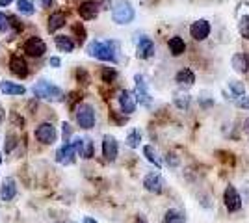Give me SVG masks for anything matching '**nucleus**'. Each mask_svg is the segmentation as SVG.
<instances>
[{"instance_id":"39","label":"nucleus","mask_w":249,"mask_h":223,"mask_svg":"<svg viewBox=\"0 0 249 223\" xmlns=\"http://www.w3.org/2000/svg\"><path fill=\"white\" fill-rule=\"evenodd\" d=\"M244 130H246V134L249 136V117L246 119V121H244Z\"/></svg>"},{"instance_id":"22","label":"nucleus","mask_w":249,"mask_h":223,"mask_svg":"<svg viewBox=\"0 0 249 223\" xmlns=\"http://www.w3.org/2000/svg\"><path fill=\"white\" fill-rule=\"evenodd\" d=\"M143 156H145L151 164H155L158 170L162 168V158L158 156V153H156V149L153 147V145H145V147H143Z\"/></svg>"},{"instance_id":"28","label":"nucleus","mask_w":249,"mask_h":223,"mask_svg":"<svg viewBox=\"0 0 249 223\" xmlns=\"http://www.w3.org/2000/svg\"><path fill=\"white\" fill-rule=\"evenodd\" d=\"M95 153V147H93V141L91 138H84V145H82V158H91Z\"/></svg>"},{"instance_id":"21","label":"nucleus","mask_w":249,"mask_h":223,"mask_svg":"<svg viewBox=\"0 0 249 223\" xmlns=\"http://www.w3.org/2000/svg\"><path fill=\"white\" fill-rule=\"evenodd\" d=\"M167 47H169V51H171V54H173V56H180V54L186 51V43H184V39H182V37H178V35L171 37V39H169V43H167Z\"/></svg>"},{"instance_id":"42","label":"nucleus","mask_w":249,"mask_h":223,"mask_svg":"<svg viewBox=\"0 0 249 223\" xmlns=\"http://www.w3.org/2000/svg\"><path fill=\"white\" fill-rule=\"evenodd\" d=\"M82 223H97V222H95L93 218H84V220H82Z\"/></svg>"},{"instance_id":"40","label":"nucleus","mask_w":249,"mask_h":223,"mask_svg":"<svg viewBox=\"0 0 249 223\" xmlns=\"http://www.w3.org/2000/svg\"><path fill=\"white\" fill-rule=\"evenodd\" d=\"M52 0H41V6L43 8H51Z\"/></svg>"},{"instance_id":"8","label":"nucleus","mask_w":249,"mask_h":223,"mask_svg":"<svg viewBox=\"0 0 249 223\" xmlns=\"http://www.w3.org/2000/svg\"><path fill=\"white\" fill-rule=\"evenodd\" d=\"M24 52L34 56V58H41L43 54L47 52V45L43 41L41 37H30V39H26L24 43Z\"/></svg>"},{"instance_id":"20","label":"nucleus","mask_w":249,"mask_h":223,"mask_svg":"<svg viewBox=\"0 0 249 223\" xmlns=\"http://www.w3.org/2000/svg\"><path fill=\"white\" fill-rule=\"evenodd\" d=\"M0 91L6 93V95H24V86L15 84V82H10V80H2L0 82Z\"/></svg>"},{"instance_id":"34","label":"nucleus","mask_w":249,"mask_h":223,"mask_svg":"<svg viewBox=\"0 0 249 223\" xmlns=\"http://www.w3.org/2000/svg\"><path fill=\"white\" fill-rule=\"evenodd\" d=\"M8 26H10V19H8L4 13H0V34L6 32V30H8Z\"/></svg>"},{"instance_id":"7","label":"nucleus","mask_w":249,"mask_h":223,"mask_svg":"<svg viewBox=\"0 0 249 223\" xmlns=\"http://www.w3.org/2000/svg\"><path fill=\"white\" fill-rule=\"evenodd\" d=\"M223 201H225V206H227L229 212H238L240 208H242V197H240L238 190L234 186H227L225 188Z\"/></svg>"},{"instance_id":"27","label":"nucleus","mask_w":249,"mask_h":223,"mask_svg":"<svg viewBox=\"0 0 249 223\" xmlns=\"http://www.w3.org/2000/svg\"><path fill=\"white\" fill-rule=\"evenodd\" d=\"M140 141H142V132H140L138 128L130 130L128 136H126V145L130 149H136V147H140Z\"/></svg>"},{"instance_id":"13","label":"nucleus","mask_w":249,"mask_h":223,"mask_svg":"<svg viewBox=\"0 0 249 223\" xmlns=\"http://www.w3.org/2000/svg\"><path fill=\"white\" fill-rule=\"evenodd\" d=\"M143 186L151 193H162L164 191V181H162L160 173H149L145 179H143Z\"/></svg>"},{"instance_id":"44","label":"nucleus","mask_w":249,"mask_h":223,"mask_svg":"<svg viewBox=\"0 0 249 223\" xmlns=\"http://www.w3.org/2000/svg\"><path fill=\"white\" fill-rule=\"evenodd\" d=\"M4 116H6V112H4V108L0 106V121H2V119H4Z\"/></svg>"},{"instance_id":"37","label":"nucleus","mask_w":249,"mask_h":223,"mask_svg":"<svg viewBox=\"0 0 249 223\" xmlns=\"http://www.w3.org/2000/svg\"><path fill=\"white\" fill-rule=\"evenodd\" d=\"M166 160L171 168H173V166H178V158H177V154H173V153H169V154L166 156Z\"/></svg>"},{"instance_id":"30","label":"nucleus","mask_w":249,"mask_h":223,"mask_svg":"<svg viewBox=\"0 0 249 223\" xmlns=\"http://www.w3.org/2000/svg\"><path fill=\"white\" fill-rule=\"evenodd\" d=\"M229 87H231V91H232V95L236 97V99H240V97H244V84L242 82H231L229 84Z\"/></svg>"},{"instance_id":"15","label":"nucleus","mask_w":249,"mask_h":223,"mask_svg":"<svg viewBox=\"0 0 249 223\" xmlns=\"http://www.w3.org/2000/svg\"><path fill=\"white\" fill-rule=\"evenodd\" d=\"M10 69H11V73L15 74V76H19V78H26V76H28V65H26V62L22 60L19 54H13V56H11Z\"/></svg>"},{"instance_id":"23","label":"nucleus","mask_w":249,"mask_h":223,"mask_svg":"<svg viewBox=\"0 0 249 223\" xmlns=\"http://www.w3.org/2000/svg\"><path fill=\"white\" fill-rule=\"evenodd\" d=\"M56 47L62 52H71L74 49V41L67 35H56Z\"/></svg>"},{"instance_id":"35","label":"nucleus","mask_w":249,"mask_h":223,"mask_svg":"<svg viewBox=\"0 0 249 223\" xmlns=\"http://www.w3.org/2000/svg\"><path fill=\"white\" fill-rule=\"evenodd\" d=\"M6 141H8V143H6V153H10L11 149L17 145V141H15V136H13V134H8Z\"/></svg>"},{"instance_id":"32","label":"nucleus","mask_w":249,"mask_h":223,"mask_svg":"<svg viewBox=\"0 0 249 223\" xmlns=\"http://www.w3.org/2000/svg\"><path fill=\"white\" fill-rule=\"evenodd\" d=\"M175 104L180 110H186L190 106V97L188 95H175Z\"/></svg>"},{"instance_id":"26","label":"nucleus","mask_w":249,"mask_h":223,"mask_svg":"<svg viewBox=\"0 0 249 223\" xmlns=\"http://www.w3.org/2000/svg\"><path fill=\"white\" fill-rule=\"evenodd\" d=\"M17 10L22 15H34L36 13V8H34L32 0H17Z\"/></svg>"},{"instance_id":"33","label":"nucleus","mask_w":249,"mask_h":223,"mask_svg":"<svg viewBox=\"0 0 249 223\" xmlns=\"http://www.w3.org/2000/svg\"><path fill=\"white\" fill-rule=\"evenodd\" d=\"M62 134H63V141L65 143H71V125L69 123H63L62 125Z\"/></svg>"},{"instance_id":"41","label":"nucleus","mask_w":249,"mask_h":223,"mask_svg":"<svg viewBox=\"0 0 249 223\" xmlns=\"http://www.w3.org/2000/svg\"><path fill=\"white\" fill-rule=\"evenodd\" d=\"M134 223H147V220L143 218V216H138V218L134 220Z\"/></svg>"},{"instance_id":"16","label":"nucleus","mask_w":249,"mask_h":223,"mask_svg":"<svg viewBox=\"0 0 249 223\" xmlns=\"http://www.w3.org/2000/svg\"><path fill=\"white\" fill-rule=\"evenodd\" d=\"M155 54V43L151 41L149 37H142L138 41V47H136V56L142 58V60H147Z\"/></svg>"},{"instance_id":"14","label":"nucleus","mask_w":249,"mask_h":223,"mask_svg":"<svg viewBox=\"0 0 249 223\" xmlns=\"http://www.w3.org/2000/svg\"><path fill=\"white\" fill-rule=\"evenodd\" d=\"M117 151H119V147H117V139H115L114 136H104V139H103L104 158L108 160V162H114V160L117 158Z\"/></svg>"},{"instance_id":"11","label":"nucleus","mask_w":249,"mask_h":223,"mask_svg":"<svg viewBox=\"0 0 249 223\" xmlns=\"http://www.w3.org/2000/svg\"><path fill=\"white\" fill-rule=\"evenodd\" d=\"M136 103H138V99H136V95L132 93V91H126V89H123V91L119 93V106H121L123 114H126V116L134 114Z\"/></svg>"},{"instance_id":"24","label":"nucleus","mask_w":249,"mask_h":223,"mask_svg":"<svg viewBox=\"0 0 249 223\" xmlns=\"http://www.w3.org/2000/svg\"><path fill=\"white\" fill-rule=\"evenodd\" d=\"M164 223H186V216L180 212V210H175V208H169L164 216Z\"/></svg>"},{"instance_id":"18","label":"nucleus","mask_w":249,"mask_h":223,"mask_svg":"<svg viewBox=\"0 0 249 223\" xmlns=\"http://www.w3.org/2000/svg\"><path fill=\"white\" fill-rule=\"evenodd\" d=\"M175 82L180 87H192V86L196 84V74H194V71H190V69H180L175 76Z\"/></svg>"},{"instance_id":"17","label":"nucleus","mask_w":249,"mask_h":223,"mask_svg":"<svg viewBox=\"0 0 249 223\" xmlns=\"http://www.w3.org/2000/svg\"><path fill=\"white\" fill-rule=\"evenodd\" d=\"M78 13H80V17L86 19V21H89V19H95L97 15H99V4L93 2V0H86L80 4V8H78Z\"/></svg>"},{"instance_id":"31","label":"nucleus","mask_w":249,"mask_h":223,"mask_svg":"<svg viewBox=\"0 0 249 223\" xmlns=\"http://www.w3.org/2000/svg\"><path fill=\"white\" fill-rule=\"evenodd\" d=\"M103 80L104 82H114L115 76H117V73H115V69H112V67H104L103 69Z\"/></svg>"},{"instance_id":"12","label":"nucleus","mask_w":249,"mask_h":223,"mask_svg":"<svg viewBox=\"0 0 249 223\" xmlns=\"http://www.w3.org/2000/svg\"><path fill=\"white\" fill-rule=\"evenodd\" d=\"M74 156H76V151H74L73 143H63L62 147L56 151V162L62 164V166L71 164L74 160Z\"/></svg>"},{"instance_id":"19","label":"nucleus","mask_w":249,"mask_h":223,"mask_svg":"<svg viewBox=\"0 0 249 223\" xmlns=\"http://www.w3.org/2000/svg\"><path fill=\"white\" fill-rule=\"evenodd\" d=\"M231 64L234 67V71H238V73H248L249 71V56L244 52H238L232 56V60H231Z\"/></svg>"},{"instance_id":"29","label":"nucleus","mask_w":249,"mask_h":223,"mask_svg":"<svg viewBox=\"0 0 249 223\" xmlns=\"http://www.w3.org/2000/svg\"><path fill=\"white\" fill-rule=\"evenodd\" d=\"M238 30H240V35L244 37V39H249V15H244L242 17V21L238 24Z\"/></svg>"},{"instance_id":"4","label":"nucleus","mask_w":249,"mask_h":223,"mask_svg":"<svg viewBox=\"0 0 249 223\" xmlns=\"http://www.w3.org/2000/svg\"><path fill=\"white\" fill-rule=\"evenodd\" d=\"M76 123L84 130H89L95 127V110L89 104H80L76 108Z\"/></svg>"},{"instance_id":"6","label":"nucleus","mask_w":249,"mask_h":223,"mask_svg":"<svg viewBox=\"0 0 249 223\" xmlns=\"http://www.w3.org/2000/svg\"><path fill=\"white\" fill-rule=\"evenodd\" d=\"M36 138L39 139L45 145H52L56 138H58V132L56 128L52 127V123H41L39 127L36 128Z\"/></svg>"},{"instance_id":"2","label":"nucleus","mask_w":249,"mask_h":223,"mask_svg":"<svg viewBox=\"0 0 249 223\" xmlns=\"http://www.w3.org/2000/svg\"><path fill=\"white\" fill-rule=\"evenodd\" d=\"M34 97H39V99H49V101H63V91L58 86L51 84L47 80H39L37 84L34 86Z\"/></svg>"},{"instance_id":"9","label":"nucleus","mask_w":249,"mask_h":223,"mask_svg":"<svg viewBox=\"0 0 249 223\" xmlns=\"http://www.w3.org/2000/svg\"><path fill=\"white\" fill-rule=\"evenodd\" d=\"M15 195H17V182L11 177H6L0 184V201L10 203L15 199Z\"/></svg>"},{"instance_id":"1","label":"nucleus","mask_w":249,"mask_h":223,"mask_svg":"<svg viewBox=\"0 0 249 223\" xmlns=\"http://www.w3.org/2000/svg\"><path fill=\"white\" fill-rule=\"evenodd\" d=\"M119 47L115 41H91L88 45V54L103 62H117Z\"/></svg>"},{"instance_id":"38","label":"nucleus","mask_w":249,"mask_h":223,"mask_svg":"<svg viewBox=\"0 0 249 223\" xmlns=\"http://www.w3.org/2000/svg\"><path fill=\"white\" fill-rule=\"evenodd\" d=\"M51 65L52 67H60V58H51Z\"/></svg>"},{"instance_id":"43","label":"nucleus","mask_w":249,"mask_h":223,"mask_svg":"<svg viewBox=\"0 0 249 223\" xmlns=\"http://www.w3.org/2000/svg\"><path fill=\"white\" fill-rule=\"evenodd\" d=\"M11 2H13V0H0V6H8Z\"/></svg>"},{"instance_id":"3","label":"nucleus","mask_w":249,"mask_h":223,"mask_svg":"<svg viewBox=\"0 0 249 223\" xmlns=\"http://www.w3.org/2000/svg\"><path fill=\"white\" fill-rule=\"evenodd\" d=\"M134 8L128 0H117L114 4V10H112V17L114 22L117 24H128V22L134 21Z\"/></svg>"},{"instance_id":"5","label":"nucleus","mask_w":249,"mask_h":223,"mask_svg":"<svg viewBox=\"0 0 249 223\" xmlns=\"http://www.w3.org/2000/svg\"><path fill=\"white\" fill-rule=\"evenodd\" d=\"M136 80V99H138V103L140 104H143V106H151V103H153V97L149 93V89H147V84H145V78L142 76V74H136L134 76Z\"/></svg>"},{"instance_id":"36","label":"nucleus","mask_w":249,"mask_h":223,"mask_svg":"<svg viewBox=\"0 0 249 223\" xmlns=\"http://www.w3.org/2000/svg\"><path fill=\"white\" fill-rule=\"evenodd\" d=\"M236 104H238L240 108H248L249 110V95L248 97L244 95V97H240V99H236Z\"/></svg>"},{"instance_id":"25","label":"nucleus","mask_w":249,"mask_h":223,"mask_svg":"<svg viewBox=\"0 0 249 223\" xmlns=\"http://www.w3.org/2000/svg\"><path fill=\"white\" fill-rule=\"evenodd\" d=\"M65 24V15L63 13H52L49 17V32H56Z\"/></svg>"},{"instance_id":"10","label":"nucleus","mask_w":249,"mask_h":223,"mask_svg":"<svg viewBox=\"0 0 249 223\" xmlns=\"http://www.w3.org/2000/svg\"><path fill=\"white\" fill-rule=\"evenodd\" d=\"M190 34H192V37L196 41L207 39L208 35H210V22L205 21V19H199V21H196L190 26Z\"/></svg>"}]
</instances>
